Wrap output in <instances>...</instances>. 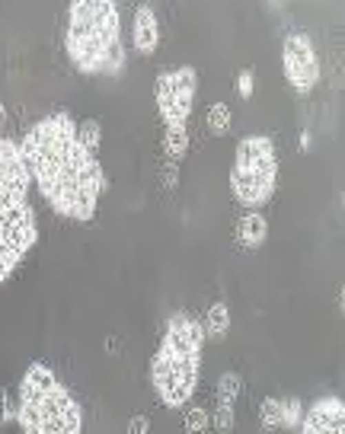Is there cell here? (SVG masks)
Wrapping results in <instances>:
<instances>
[{"label": "cell", "instance_id": "6da1fadb", "mask_svg": "<svg viewBox=\"0 0 345 434\" xmlns=\"http://www.w3.org/2000/svg\"><path fill=\"white\" fill-rule=\"evenodd\" d=\"M32 183L52 201V208L74 220H90L96 214L99 195L106 192V173L96 154L83 147L77 122L67 112L45 115L19 141Z\"/></svg>", "mask_w": 345, "mask_h": 434}, {"label": "cell", "instance_id": "7a4b0ae2", "mask_svg": "<svg viewBox=\"0 0 345 434\" xmlns=\"http://www.w3.org/2000/svg\"><path fill=\"white\" fill-rule=\"evenodd\" d=\"M29 185L32 176L19 154V144L0 138V281L17 271V265L39 240Z\"/></svg>", "mask_w": 345, "mask_h": 434}, {"label": "cell", "instance_id": "3957f363", "mask_svg": "<svg viewBox=\"0 0 345 434\" xmlns=\"http://www.w3.org/2000/svg\"><path fill=\"white\" fill-rule=\"evenodd\" d=\"M202 322H195L189 313H173L151 364V383L163 406L182 409L192 400L198 367H202Z\"/></svg>", "mask_w": 345, "mask_h": 434}, {"label": "cell", "instance_id": "277c9868", "mask_svg": "<svg viewBox=\"0 0 345 434\" xmlns=\"http://www.w3.org/2000/svg\"><path fill=\"white\" fill-rule=\"evenodd\" d=\"M17 422L23 434H80L83 412L52 367L36 361L26 367L19 383Z\"/></svg>", "mask_w": 345, "mask_h": 434}, {"label": "cell", "instance_id": "5b68a950", "mask_svg": "<svg viewBox=\"0 0 345 434\" xmlns=\"http://www.w3.org/2000/svg\"><path fill=\"white\" fill-rule=\"evenodd\" d=\"M64 45L83 74L106 70L118 45V3L115 0H77L67 10Z\"/></svg>", "mask_w": 345, "mask_h": 434}, {"label": "cell", "instance_id": "8992f818", "mask_svg": "<svg viewBox=\"0 0 345 434\" xmlns=\"http://www.w3.org/2000/svg\"><path fill=\"white\" fill-rule=\"evenodd\" d=\"M275 183H278V156H275L272 138H266V134L243 138L237 144L233 173H230L233 198L247 205L249 211H259V205L272 198Z\"/></svg>", "mask_w": 345, "mask_h": 434}, {"label": "cell", "instance_id": "52a82bcc", "mask_svg": "<svg viewBox=\"0 0 345 434\" xmlns=\"http://www.w3.org/2000/svg\"><path fill=\"white\" fill-rule=\"evenodd\" d=\"M195 90H198L195 68H169L157 77V112L167 131H186Z\"/></svg>", "mask_w": 345, "mask_h": 434}, {"label": "cell", "instance_id": "ba28073f", "mask_svg": "<svg viewBox=\"0 0 345 434\" xmlns=\"http://www.w3.org/2000/svg\"><path fill=\"white\" fill-rule=\"evenodd\" d=\"M282 64H284V74L291 80V87L297 93H310L317 87L320 80V58H317V48L310 42V35L304 32H291L284 39V48H282Z\"/></svg>", "mask_w": 345, "mask_h": 434}, {"label": "cell", "instance_id": "9c48e42d", "mask_svg": "<svg viewBox=\"0 0 345 434\" xmlns=\"http://www.w3.org/2000/svg\"><path fill=\"white\" fill-rule=\"evenodd\" d=\"M297 434H345V406L336 396H323L304 412Z\"/></svg>", "mask_w": 345, "mask_h": 434}, {"label": "cell", "instance_id": "30bf717a", "mask_svg": "<svg viewBox=\"0 0 345 434\" xmlns=\"http://www.w3.org/2000/svg\"><path fill=\"white\" fill-rule=\"evenodd\" d=\"M134 48L141 54H154L160 45V23H157V13H154V7H138L134 10Z\"/></svg>", "mask_w": 345, "mask_h": 434}, {"label": "cell", "instance_id": "8fae6325", "mask_svg": "<svg viewBox=\"0 0 345 434\" xmlns=\"http://www.w3.org/2000/svg\"><path fill=\"white\" fill-rule=\"evenodd\" d=\"M237 393H240V377L237 373H224L221 377V386H218V415H214V425L227 431L233 428V402H237Z\"/></svg>", "mask_w": 345, "mask_h": 434}, {"label": "cell", "instance_id": "7c38bea8", "mask_svg": "<svg viewBox=\"0 0 345 434\" xmlns=\"http://www.w3.org/2000/svg\"><path fill=\"white\" fill-rule=\"evenodd\" d=\"M266 234H269V224H266V217L259 214V211H247V214L240 217V224H237V240H240L243 246L256 249V246H262Z\"/></svg>", "mask_w": 345, "mask_h": 434}, {"label": "cell", "instance_id": "4fadbf2b", "mask_svg": "<svg viewBox=\"0 0 345 434\" xmlns=\"http://www.w3.org/2000/svg\"><path fill=\"white\" fill-rule=\"evenodd\" d=\"M202 329H205V335H211V339H224V332L230 329V310H227L224 304L208 307Z\"/></svg>", "mask_w": 345, "mask_h": 434}, {"label": "cell", "instance_id": "5bb4252c", "mask_svg": "<svg viewBox=\"0 0 345 434\" xmlns=\"http://www.w3.org/2000/svg\"><path fill=\"white\" fill-rule=\"evenodd\" d=\"M189 150V131H167L163 134V154L169 156V163H179Z\"/></svg>", "mask_w": 345, "mask_h": 434}, {"label": "cell", "instance_id": "9a60e30c", "mask_svg": "<svg viewBox=\"0 0 345 434\" xmlns=\"http://www.w3.org/2000/svg\"><path fill=\"white\" fill-rule=\"evenodd\" d=\"M230 122H233L230 105L227 103H211V109H208V128H211V134H224V131L230 128Z\"/></svg>", "mask_w": 345, "mask_h": 434}, {"label": "cell", "instance_id": "2e32d148", "mask_svg": "<svg viewBox=\"0 0 345 434\" xmlns=\"http://www.w3.org/2000/svg\"><path fill=\"white\" fill-rule=\"evenodd\" d=\"M282 415H284V402L278 400H262V409H259V418H262V425L266 428H282Z\"/></svg>", "mask_w": 345, "mask_h": 434}, {"label": "cell", "instance_id": "e0dca14e", "mask_svg": "<svg viewBox=\"0 0 345 434\" xmlns=\"http://www.w3.org/2000/svg\"><path fill=\"white\" fill-rule=\"evenodd\" d=\"M77 134H80V141H83V147L96 154V150H99V122H96V118H87V122H80V125H77Z\"/></svg>", "mask_w": 345, "mask_h": 434}, {"label": "cell", "instance_id": "ac0fdd59", "mask_svg": "<svg viewBox=\"0 0 345 434\" xmlns=\"http://www.w3.org/2000/svg\"><path fill=\"white\" fill-rule=\"evenodd\" d=\"M301 418H304L301 402H297V400H288V402H284V415H282V425H284V428H297V425H301Z\"/></svg>", "mask_w": 345, "mask_h": 434}, {"label": "cell", "instance_id": "d6986e66", "mask_svg": "<svg viewBox=\"0 0 345 434\" xmlns=\"http://www.w3.org/2000/svg\"><path fill=\"white\" fill-rule=\"evenodd\" d=\"M186 428H189V434H202L205 428H208V415H205V409H189Z\"/></svg>", "mask_w": 345, "mask_h": 434}, {"label": "cell", "instance_id": "ffe728a7", "mask_svg": "<svg viewBox=\"0 0 345 434\" xmlns=\"http://www.w3.org/2000/svg\"><path fill=\"white\" fill-rule=\"evenodd\" d=\"M237 90H240V96H243V99H249V96H253V70H249V68L240 70Z\"/></svg>", "mask_w": 345, "mask_h": 434}, {"label": "cell", "instance_id": "44dd1931", "mask_svg": "<svg viewBox=\"0 0 345 434\" xmlns=\"http://www.w3.org/2000/svg\"><path fill=\"white\" fill-rule=\"evenodd\" d=\"M151 431V422H147V415H134L132 422H128V434H147Z\"/></svg>", "mask_w": 345, "mask_h": 434}, {"label": "cell", "instance_id": "7402d4cb", "mask_svg": "<svg viewBox=\"0 0 345 434\" xmlns=\"http://www.w3.org/2000/svg\"><path fill=\"white\" fill-rule=\"evenodd\" d=\"M3 118H7V109H3V103H0V125H3Z\"/></svg>", "mask_w": 345, "mask_h": 434}]
</instances>
